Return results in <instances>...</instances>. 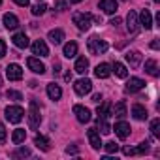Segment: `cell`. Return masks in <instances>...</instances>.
<instances>
[{
    "label": "cell",
    "mask_w": 160,
    "mask_h": 160,
    "mask_svg": "<svg viewBox=\"0 0 160 160\" xmlns=\"http://www.w3.org/2000/svg\"><path fill=\"white\" fill-rule=\"evenodd\" d=\"M151 47H152V49H158V47H160L158 40H152V42H151Z\"/></svg>",
    "instance_id": "obj_45"
},
{
    "label": "cell",
    "mask_w": 160,
    "mask_h": 160,
    "mask_svg": "<svg viewBox=\"0 0 160 160\" xmlns=\"http://www.w3.org/2000/svg\"><path fill=\"white\" fill-rule=\"evenodd\" d=\"M47 96H49L51 100H60L62 89H60L58 85H55V83H49V85H47Z\"/></svg>",
    "instance_id": "obj_22"
},
{
    "label": "cell",
    "mask_w": 160,
    "mask_h": 160,
    "mask_svg": "<svg viewBox=\"0 0 160 160\" xmlns=\"http://www.w3.org/2000/svg\"><path fill=\"white\" fill-rule=\"evenodd\" d=\"M111 130H115V134H117L121 139H126V138L130 136V124H128V122H124V121L117 122V124H115V128H111Z\"/></svg>",
    "instance_id": "obj_13"
},
{
    "label": "cell",
    "mask_w": 160,
    "mask_h": 160,
    "mask_svg": "<svg viewBox=\"0 0 160 160\" xmlns=\"http://www.w3.org/2000/svg\"><path fill=\"white\" fill-rule=\"evenodd\" d=\"M0 85H2V77H0Z\"/></svg>",
    "instance_id": "obj_48"
},
{
    "label": "cell",
    "mask_w": 160,
    "mask_h": 160,
    "mask_svg": "<svg viewBox=\"0 0 160 160\" xmlns=\"http://www.w3.org/2000/svg\"><path fill=\"white\" fill-rule=\"evenodd\" d=\"M111 108H113V106H111L109 102H104L102 106H98V111H96L98 117H102V119H109V117H111Z\"/></svg>",
    "instance_id": "obj_25"
},
{
    "label": "cell",
    "mask_w": 160,
    "mask_h": 160,
    "mask_svg": "<svg viewBox=\"0 0 160 160\" xmlns=\"http://www.w3.org/2000/svg\"><path fill=\"white\" fill-rule=\"evenodd\" d=\"M113 70H115V75H117V77H122V79H124V77L128 75L126 66H124V64H121V62H115V64H113Z\"/></svg>",
    "instance_id": "obj_32"
},
{
    "label": "cell",
    "mask_w": 160,
    "mask_h": 160,
    "mask_svg": "<svg viewBox=\"0 0 160 160\" xmlns=\"http://www.w3.org/2000/svg\"><path fill=\"white\" fill-rule=\"evenodd\" d=\"M87 138H89V141H91V145H92V149H102V141H100V134H98V128H89V132H87Z\"/></svg>",
    "instance_id": "obj_14"
},
{
    "label": "cell",
    "mask_w": 160,
    "mask_h": 160,
    "mask_svg": "<svg viewBox=\"0 0 160 160\" xmlns=\"http://www.w3.org/2000/svg\"><path fill=\"white\" fill-rule=\"evenodd\" d=\"M42 122V117H40V109H38V102L32 100L30 102V111H28V126L30 130H36Z\"/></svg>",
    "instance_id": "obj_3"
},
{
    "label": "cell",
    "mask_w": 160,
    "mask_h": 160,
    "mask_svg": "<svg viewBox=\"0 0 160 160\" xmlns=\"http://www.w3.org/2000/svg\"><path fill=\"white\" fill-rule=\"evenodd\" d=\"M4 55H6V43H4V40H0V58Z\"/></svg>",
    "instance_id": "obj_40"
},
{
    "label": "cell",
    "mask_w": 160,
    "mask_h": 160,
    "mask_svg": "<svg viewBox=\"0 0 160 160\" xmlns=\"http://www.w3.org/2000/svg\"><path fill=\"white\" fill-rule=\"evenodd\" d=\"M49 40H51V43L58 45V43H62V40H64V32H62L60 28H55V30L49 32Z\"/></svg>",
    "instance_id": "obj_26"
},
{
    "label": "cell",
    "mask_w": 160,
    "mask_h": 160,
    "mask_svg": "<svg viewBox=\"0 0 160 160\" xmlns=\"http://www.w3.org/2000/svg\"><path fill=\"white\" fill-rule=\"evenodd\" d=\"M151 132L154 138H160V119H152L151 122Z\"/></svg>",
    "instance_id": "obj_34"
},
{
    "label": "cell",
    "mask_w": 160,
    "mask_h": 160,
    "mask_svg": "<svg viewBox=\"0 0 160 160\" xmlns=\"http://www.w3.org/2000/svg\"><path fill=\"white\" fill-rule=\"evenodd\" d=\"M27 64H28V68H30L34 73H40V75H42V73L45 72V66H43V62H40V60H38V58H34V57H30V58L27 60Z\"/></svg>",
    "instance_id": "obj_19"
},
{
    "label": "cell",
    "mask_w": 160,
    "mask_h": 160,
    "mask_svg": "<svg viewBox=\"0 0 160 160\" xmlns=\"http://www.w3.org/2000/svg\"><path fill=\"white\" fill-rule=\"evenodd\" d=\"M55 8H57L58 12H64V10H66V0H57Z\"/></svg>",
    "instance_id": "obj_39"
},
{
    "label": "cell",
    "mask_w": 160,
    "mask_h": 160,
    "mask_svg": "<svg viewBox=\"0 0 160 160\" xmlns=\"http://www.w3.org/2000/svg\"><path fill=\"white\" fill-rule=\"evenodd\" d=\"M12 156H13V158H25V156H30V149H27V147H21V149L13 151V152H12Z\"/></svg>",
    "instance_id": "obj_33"
},
{
    "label": "cell",
    "mask_w": 160,
    "mask_h": 160,
    "mask_svg": "<svg viewBox=\"0 0 160 160\" xmlns=\"http://www.w3.org/2000/svg\"><path fill=\"white\" fill-rule=\"evenodd\" d=\"M6 143V126L0 122V145H4Z\"/></svg>",
    "instance_id": "obj_38"
},
{
    "label": "cell",
    "mask_w": 160,
    "mask_h": 160,
    "mask_svg": "<svg viewBox=\"0 0 160 160\" xmlns=\"http://www.w3.org/2000/svg\"><path fill=\"white\" fill-rule=\"evenodd\" d=\"M124 57H126V62L130 64V68H138L141 64V53L139 51H128Z\"/></svg>",
    "instance_id": "obj_16"
},
{
    "label": "cell",
    "mask_w": 160,
    "mask_h": 160,
    "mask_svg": "<svg viewBox=\"0 0 160 160\" xmlns=\"http://www.w3.org/2000/svg\"><path fill=\"white\" fill-rule=\"evenodd\" d=\"M66 152H68V154H75V152H77V147H75V145H68V147H66Z\"/></svg>",
    "instance_id": "obj_41"
},
{
    "label": "cell",
    "mask_w": 160,
    "mask_h": 160,
    "mask_svg": "<svg viewBox=\"0 0 160 160\" xmlns=\"http://www.w3.org/2000/svg\"><path fill=\"white\" fill-rule=\"evenodd\" d=\"M6 96H8L10 100H13V102L23 100V94H21V92H17V91H8V92H6Z\"/></svg>",
    "instance_id": "obj_37"
},
{
    "label": "cell",
    "mask_w": 160,
    "mask_h": 160,
    "mask_svg": "<svg viewBox=\"0 0 160 160\" xmlns=\"http://www.w3.org/2000/svg\"><path fill=\"white\" fill-rule=\"evenodd\" d=\"M73 115L77 117V121L79 122H89L91 119H92V115H91V111L87 109V108H83V106H73Z\"/></svg>",
    "instance_id": "obj_8"
},
{
    "label": "cell",
    "mask_w": 160,
    "mask_h": 160,
    "mask_svg": "<svg viewBox=\"0 0 160 160\" xmlns=\"http://www.w3.org/2000/svg\"><path fill=\"white\" fill-rule=\"evenodd\" d=\"M13 2H15L17 6H23V8H25V6H28V0H13Z\"/></svg>",
    "instance_id": "obj_42"
},
{
    "label": "cell",
    "mask_w": 160,
    "mask_h": 160,
    "mask_svg": "<svg viewBox=\"0 0 160 160\" xmlns=\"http://www.w3.org/2000/svg\"><path fill=\"white\" fill-rule=\"evenodd\" d=\"M111 115H115V117H119V119L126 117V104H124V102L115 104V108H111Z\"/></svg>",
    "instance_id": "obj_28"
},
{
    "label": "cell",
    "mask_w": 160,
    "mask_h": 160,
    "mask_svg": "<svg viewBox=\"0 0 160 160\" xmlns=\"http://www.w3.org/2000/svg\"><path fill=\"white\" fill-rule=\"evenodd\" d=\"M23 117H25V109L21 106H10V108H6V119L10 122L17 124V122L23 121Z\"/></svg>",
    "instance_id": "obj_4"
},
{
    "label": "cell",
    "mask_w": 160,
    "mask_h": 160,
    "mask_svg": "<svg viewBox=\"0 0 160 160\" xmlns=\"http://www.w3.org/2000/svg\"><path fill=\"white\" fill-rule=\"evenodd\" d=\"M96 124H98V128H100V132H102L104 136H108V134L111 132V126H109L108 119H102V117H98V119H96Z\"/></svg>",
    "instance_id": "obj_31"
},
{
    "label": "cell",
    "mask_w": 160,
    "mask_h": 160,
    "mask_svg": "<svg viewBox=\"0 0 160 160\" xmlns=\"http://www.w3.org/2000/svg\"><path fill=\"white\" fill-rule=\"evenodd\" d=\"M4 27L8 28V30H13V28H17L19 27V19L13 15V13H4Z\"/></svg>",
    "instance_id": "obj_20"
},
{
    "label": "cell",
    "mask_w": 160,
    "mask_h": 160,
    "mask_svg": "<svg viewBox=\"0 0 160 160\" xmlns=\"http://www.w3.org/2000/svg\"><path fill=\"white\" fill-rule=\"evenodd\" d=\"M87 47H89V51L92 53V55H102V53H106L108 51V42H104V40H100L98 36H91L89 38V42H87Z\"/></svg>",
    "instance_id": "obj_1"
},
{
    "label": "cell",
    "mask_w": 160,
    "mask_h": 160,
    "mask_svg": "<svg viewBox=\"0 0 160 160\" xmlns=\"http://www.w3.org/2000/svg\"><path fill=\"white\" fill-rule=\"evenodd\" d=\"M77 73H87V70H89V58H85V57H79L77 60H75V68H73Z\"/></svg>",
    "instance_id": "obj_23"
},
{
    "label": "cell",
    "mask_w": 160,
    "mask_h": 160,
    "mask_svg": "<svg viewBox=\"0 0 160 160\" xmlns=\"http://www.w3.org/2000/svg\"><path fill=\"white\" fill-rule=\"evenodd\" d=\"M6 75L10 81H19V79H23V70L19 64H10L6 68Z\"/></svg>",
    "instance_id": "obj_9"
},
{
    "label": "cell",
    "mask_w": 160,
    "mask_h": 160,
    "mask_svg": "<svg viewBox=\"0 0 160 160\" xmlns=\"http://www.w3.org/2000/svg\"><path fill=\"white\" fill-rule=\"evenodd\" d=\"M53 72H55V73H58V72H60V64H58V62H55V64H53Z\"/></svg>",
    "instance_id": "obj_46"
},
{
    "label": "cell",
    "mask_w": 160,
    "mask_h": 160,
    "mask_svg": "<svg viewBox=\"0 0 160 160\" xmlns=\"http://www.w3.org/2000/svg\"><path fill=\"white\" fill-rule=\"evenodd\" d=\"M145 72H147L149 75H152V77H158V64H156L154 58L145 60Z\"/></svg>",
    "instance_id": "obj_24"
},
{
    "label": "cell",
    "mask_w": 160,
    "mask_h": 160,
    "mask_svg": "<svg viewBox=\"0 0 160 160\" xmlns=\"http://www.w3.org/2000/svg\"><path fill=\"white\" fill-rule=\"evenodd\" d=\"M154 2H160V0H154Z\"/></svg>",
    "instance_id": "obj_50"
},
{
    "label": "cell",
    "mask_w": 160,
    "mask_h": 160,
    "mask_svg": "<svg viewBox=\"0 0 160 160\" xmlns=\"http://www.w3.org/2000/svg\"><path fill=\"white\" fill-rule=\"evenodd\" d=\"M45 10H47L45 4H36V6H32V15H43Z\"/></svg>",
    "instance_id": "obj_36"
},
{
    "label": "cell",
    "mask_w": 160,
    "mask_h": 160,
    "mask_svg": "<svg viewBox=\"0 0 160 160\" xmlns=\"http://www.w3.org/2000/svg\"><path fill=\"white\" fill-rule=\"evenodd\" d=\"M72 19H73V25H77L79 30H89V28H91L92 15H91V13H83V12H75Z\"/></svg>",
    "instance_id": "obj_2"
},
{
    "label": "cell",
    "mask_w": 160,
    "mask_h": 160,
    "mask_svg": "<svg viewBox=\"0 0 160 160\" xmlns=\"http://www.w3.org/2000/svg\"><path fill=\"white\" fill-rule=\"evenodd\" d=\"M143 87H145V81H143V79H139V77H130L128 83H126V91L128 92H138Z\"/></svg>",
    "instance_id": "obj_12"
},
{
    "label": "cell",
    "mask_w": 160,
    "mask_h": 160,
    "mask_svg": "<svg viewBox=\"0 0 160 160\" xmlns=\"http://www.w3.org/2000/svg\"><path fill=\"white\" fill-rule=\"evenodd\" d=\"M119 4H117V0H100V10L108 15H113L117 12Z\"/></svg>",
    "instance_id": "obj_11"
},
{
    "label": "cell",
    "mask_w": 160,
    "mask_h": 160,
    "mask_svg": "<svg viewBox=\"0 0 160 160\" xmlns=\"http://www.w3.org/2000/svg\"><path fill=\"white\" fill-rule=\"evenodd\" d=\"M75 55H77V43L75 42H68L64 45V57L66 58H73Z\"/></svg>",
    "instance_id": "obj_27"
},
{
    "label": "cell",
    "mask_w": 160,
    "mask_h": 160,
    "mask_svg": "<svg viewBox=\"0 0 160 160\" xmlns=\"http://www.w3.org/2000/svg\"><path fill=\"white\" fill-rule=\"evenodd\" d=\"M94 75H96L98 79H108V77L111 75V66H109V64H106V62L98 64V66L94 68Z\"/></svg>",
    "instance_id": "obj_15"
},
{
    "label": "cell",
    "mask_w": 160,
    "mask_h": 160,
    "mask_svg": "<svg viewBox=\"0 0 160 160\" xmlns=\"http://www.w3.org/2000/svg\"><path fill=\"white\" fill-rule=\"evenodd\" d=\"M149 149H151V143L149 141H141L136 149H132V147H124V154L126 156H132V154H145V152H149Z\"/></svg>",
    "instance_id": "obj_7"
},
{
    "label": "cell",
    "mask_w": 160,
    "mask_h": 160,
    "mask_svg": "<svg viewBox=\"0 0 160 160\" xmlns=\"http://www.w3.org/2000/svg\"><path fill=\"white\" fill-rule=\"evenodd\" d=\"M0 6H2V0H0Z\"/></svg>",
    "instance_id": "obj_49"
},
{
    "label": "cell",
    "mask_w": 160,
    "mask_h": 160,
    "mask_svg": "<svg viewBox=\"0 0 160 160\" xmlns=\"http://www.w3.org/2000/svg\"><path fill=\"white\" fill-rule=\"evenodd\" d=\"M73 89H75V92L79 96H85V94H89L92 91V81L91 79H79V81H75Z\"/></svg>",
    "instance_id": "obj_5"
},
{
    "label": "cell",
    "mask_w": 160,
    "mask_h": 160,
    "mask_svg": "<svg viewBox=\"0 0 160 160\" xmlns=\"http://www.w3.org/2000/svg\"><path fill=\"white\" fill-rule=\"evenodd\" d=\"M100 100H102V94H94V96H92V102H94V104H100Z\"/></svg>",
    "instance_id": "obj_44"
},
{
    "label": "cell",
    "mask_w": 160,
    "mask_h": 160,
    "mask_svg": "<svg viewBox=\"0 0 160 160\" xmlns=\"http://www.w3.org/2000/svg\"><path fill=\"white\" fill-rule=\"evenodd\" d=\"M109 25H113V27H119V25H121V17H113Z\"/></svg>",
    "instance_id": "obj_43"
},
{
    "label": "cell",
    "mask_w": 160,
    "mask_h": 160,
    "mask_svg": "<svg viewBox=\"0 0 160 160\" xmlns=\"http://www.w3.org/2000/svg\"><path fill=\"white\" fill-rule=\"evenodd\" d=\"M12 40H13V45H15V47H19V49H27V47H28V43H30L25 32H17Z\"/></svg>",
    "instance_id": "obj_17"
},
{
    "label": "cell",
    "mask_w": 160,
    "mask_h": 160,
    "mask_svg": "<svg viewBox=\"0 0 160 160\" xmlns=\"http://www.w3.org/2000/svg\"><path fill=\"white\" fill-rule=\"evenodd\" d=\"M139 25L145 30H149L152 27V17H151V12L149 10H141V13H139Z\"/></svg>",
    "instance_id": "obj_18"
},
{
    "label": "cell",
    "mask_w": 160,
    "mask_h": 160,
    "mask_svg": "<svg viewBox=\"0 0 160 160\" xmlns=\"http://www.w3.org/2000/svg\"><path fill=\"white\" fill-rule=\"evenodd\" d=\"M34 143H36V147H38V149H42V151H49V139H47L45 136H42V134H36V138H34Z\"/></svg>",
    "instance_id": "obj_29"
},
{
    "label": "cell",
    "mask_w": 160,
    "mask_h": 160,
    "mask_svg": "<svg viewBox=\"0 0 160 160\" xmlns=\"http://www.w3.org/2000/svg\"><path fill=\"white\" fill-rule=\"evenodd\" d=\"M72 4H79V2H83V0H70Z\"/></svg>",
    "instance_id": "obj_47"
},
{
    "label": "cell",
    "mask_w": 160,
    "mask_h": 160,
    "mask_svg": "<svg viewBox=\"0 0 160 160\" xmlns=\"http://www.w3.org/2000/svg\"><path fill=\"white\" fill-rule=\"evenodd\" d=\"M32 53L38 55V57H49V47L43 40H36L32 43Z\"/></svg>",
    "instance_id": "obj_10"
},
{
    "label": "cell",
    "mask_w": 160,
    "mask_h": 160,
    "mask_svg": "<svg viewBox=\"0 0 160 160\" xmlns=\"http://www.w3.org/2000/svg\"><path fill=\"white\" fill-rule=\"evenodd\" d=\"M132 115H134V119H138V121H145L149 115H147V109L141 106V104H134L132 106Z\"/></svg>",
    "instance_id": "obj_21"
},
{
    "label": "cell",
    "mask_w": 160,
    "mask_h": 160,
    "mask_svg": "<svg viewBox=\"0 0 160 160\" xmlns=\"http://www.w3.org/2000/svg\"><path fill=\"white\" fill-rule=\"evenodd\" d=\"M25 138H27V132H25L23 128H17V130H13V134H12V141H13L15 145L23 143V141H25Z\"/></svg>",
    "instance_id": "obj_30"
},
{
    "label": "cell",
    "mask_w": 160,
    "mask_h": 160,
    "mask_svg": "<svg viewBox=\"0 0 160 160\" xmlns=\"http://www.w3.org/2000/svg\"><path fill=\"white\" fill-rule=\"evenodd\" d=\"M102 147L108 151V154H113V152H117V151H119V145H117L115 141H108V143H106V145H102Z\"/></svg>",
    "instance_id": "obj_35"
},
{
    "label": "cell",
    "mask_w": 160,
    "mask_h": 160,
    "mask_svg": "<svg viewBox=\"0 0 160 160\" xmlns=\"http://www.w3.org/2000/svg\"><path fill=\"white\" fill-rule=\"evenodd\" d=\"M126 30L130 34H136L139 30V21H138V13L136 12H128V15H126Z\"/></svg>",
    "instance_id": "obj_6"
}]
</instances>
